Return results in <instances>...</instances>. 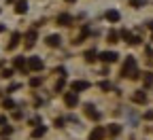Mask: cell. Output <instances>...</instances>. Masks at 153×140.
I'll list each match as a JSON object with an SVG mask.
<instances>
[{
  "mask_svg": "<svg viewBox=\"0 0 153 140\" xmlns=\"http://www.w3.org/2000/svg\"><path fill=\"white\" fill-rule=\"evenodd\" d=\"M123 74H128V76H132V79H136V62H134V57H128L126 59V66H123Z\"/></svg>",
  "mask_w": 153,
  "mask_h": 140,
  "instance_id": "1",
  "label": "cell"
},
{
  "mask_svg": "<svg viewBox=\"0 0 153 140\" xmlns=\"http://www.w3.org/2000/svg\"><path fill=\"white\" fill-rule=\"evenodd\" d=\"M100 59L102 62H115V59H117V53L115 51H104V53H100Z\"/></svg>",
  "mask_w": 153,
  "mask_h": 140,
  "instance_id": "2",
  "label": "cell"
},
{
  "mask_svg": "<svg viewBox=\"0 0 153 140\" xmlns=\"http://www.w3.org/2000/svg\"><path fill=\"white\" fill-rule=\"evenodd\" d=\"M102 138H104V130L102 127H96L91 132V136H89V140H102Z\"/></svg>",
  "mask_w": 153,
  "mask_h": 140,
  "instance_id": "3",
  "label": "cell"
},
{
  "mask_svg": "<svg viewBox=\"0 0 153 140\" xmlns=\"http://www.w3.org/2000/svg\"><path fill=\"white\" fill-rule=\"evenodd\" d=\"M28 64H30L32 70H41V68H43V62H41L38 57H30V62H28Z\"/></svg>",
  "mask_w": 153,
  "mask_h": 140,
  "instance_id": "4",
  "label": "cell"
},
{
  "mask_svg": "<svg viewBox=\"0 0 153 140\" xmlns=\"http://www.w3.org/2000/svg\"><path fill=\"white\" fill-rule=\"evenodd\" d=\"M76 102H79V98H76V93H66V104H68V106H74Z\"/></svg>",
  "mask_w": 153,
  "mask_h": 140,
  "instance_id": "5",
  "label": "cell"
},
{
  "mask_svg": "<svg viewBox=\"0 0 153 140\" xmlns=\"http://www.w3.org/2000/svg\"><path fill=\"white\" fill-rule=\"evenodd\" d=\"M85 108H87V117H91V119H98V117H100V113L96 110V108H94L91 104H87Z\"/></svg>",
  "mask_w": 153,
  "mask_h": 140,
  "instance_id": "6",
  "label": "cell"
},
{
  "mask_svg": "<svg viewBox=\"0 0 153 140\" xmlns=\"http://www.w3.org/2000/svg\"><path fill=\"white\" fill-rule=\"evenodd\" d=\"M89 87V83H85V81H74L72 83V89H87Z\"/></svg>",
  "mask_w": 153,
  "mask_h": 140,
  "instance_id": "7",
  "label": "cell"
},
{
  "mask_svg": "<svg viewBox=\"0 0 153 140\" xmlns=\"http://www.w3.org/2000/svg\"><path fill=\"white\" fill-rule=\"evenodd\" d=\"M15 11H17V13H26V11H28V4H26V0H22V2H17Z\"/></svg>",
  "mask_w": 153,
  "mask_h": 140,
  "instance_id": "8",
  "label": "cell"
},
{
  "mask_svg": "<svg viewBox=\"0 0 153 140\" xmlns=\"http://www.w3.org/2000/svg\"><path fill=\"white\" fill-rule=\"evenodd\" d=\"M47 45H51V47L60 45V36H55V34H53V36H49V38H47Z\"/></svg>",
  "mask_w": 153,
  "mask_h": 140,
  "instance_id": "9",
  "label": "cell"
},
{
  "mask_svg": "<svg viewBox=\"0 0 153 140\" xmlns=\"http://www.w3.org/2000/svg\"><path fill=\"white\" fill-rule=\"evenodd\" d=\"M106 19H111V21H119V13L117 11H108L106 13Z\"/></svg>",
  "mask_w": 153,
  "mask_h": 140,
  "instance_id": "10",
  "label": "cell"
},
{
  "mask_svg": "<svg viewBox=\"0 0 153 140\" xmlns=\"http://www.w3.org/2000/svg\"><path fill=\"white\" fill-rule=\"evenodd\" d=\"M57 21H60L62 26H68L70 24V15H60V17H57Z\"/></svg>",
  "mask_w": 153,
  "mask_h": 140,
  "instance_id": "11",
  "label": "cell"
},
{
  "mask_svg": "<svg viewBox=\"0 0 153 140\" xmlns=\"http://www.w3.org/2000/svg\"><path fill=\"white\" fill-rule=\"evenodd\" d=\"M43 134H45V127H36V130L32 132V136H34V138H38V136H43Z\"/></svg>",
  "mask_w": 153,
  "mask_h": 140,
  "instance_id": "12",
  "label": "cell"
},
{
  "mask_svg": "<svg viewBox=\"0 0 153 140\" xmlns=\"http://www.w3.org/2000/svg\"><path fill=\"white\" fill-rule=\"evenodd\" d=\"M15 66H17V68H26V59L17 57V59H15Z\"/></svg>",
  "mask_w": 153,
  "mask_h": 140,
  "instance_id": "13",
  "label": "cell"
},
{
  "mask_svg": "<svg viewBox=\"0 0 153 140\" xmlns=\"http://www.w3.org/2000/svg\"><path fill=\"white\" fill-rule=\"evenodd\" d=\"M34 38H36V32H30V34H28V47L34 45Z\"/></svg>",
  "mask_w": 153,
  "mask_h": 140,
  "instance_id": "14",
  "label": "cell"
},
{
  "mask_svg": "<svg viewBox=\"0 0 153 140\" xmlns=\"http://www.w3.org/2000/svg\"><path fill=\"white\" fill-rule=\"evenodd\" d=\"M108 132H111L113 136H117V134L121 132V127H119V125H111V130H108Z\"/></svg>",
  "mask_w": 153,
  "mask_h": 140,
  "instance_id": "15",
  "label": "cell"
},
{
  "mask_svg": "<svg viewBox=\"0 0 153 140\" xmlns=\"http://www.w3.org/2000/svg\"><path fill=\"white\" fill-rule=\"evenodd\" d=\"M151 83H153V74L147 72V74H145V85H151Z\"/></svg>",
  "mask_w": 153,
  "mask_h": 140,
  "instance_id": "16",
  "label": "cell"
},
{
  "mask_svg": "<svg viewBox=\"0 0 153 140\" xmlns=\"http://www.w3.org/2000/svg\"><path fill=\"white\" fill-rule=\"evenodd\" d=\"M85 59H89V62H91V59H96V51H94V49L87 51V53H85Z\"/></svg>",
  "mask_w": 153,
  "mask_h": 140,
  "instance_id": "17",
  "label": "cell"
},
{
  "mask_svg": "<svg viewBox=\"0 0 153 140\" xmlns=\"http://www.w3.org/2000/svg\"><path fill=\"white\" fill-rule=\"evenodd\" d=\"M134 100H136V102H145L147 96H145V93H136V96H134Z\"/></svg>",
  "mask_w": 153,
  "mask_h": 140,
  "instance_id": "18",
  "label": "cell"
},
{
  "mask_svg": "<svg viewBox=\"0 0 153 140\" xmlns=\"http://www.w3.org/2000/svg\"><path fill=\"white\" fill-rule=\"evenodd\" d=\"M17 41H19V34H13V41H11V47H15V45H17Z\"/></svg>",
  "mask_w": 153,
  "mask_h": 140,
  "instance_id": "19",
  "label": "cell"
},
{
  "mask_svg": "<svg viewBox=\"0 0 153 140\" xmlns=\"http://www.w3.org/2000/svg\"><path fill=\"white\" fill-rule=\"evenodd\" d=\"M38 83H41V79H36V76H34V79H32V81H30V85H32V87H36Z\"/></svg>",
  "mask_w": 153,
  "mask_h": 140,
  "instance_id": "20",
  "label": "cell"
},
{
  "mask_svg": "<svg viewBox=\"0 0 153 140\" xmlns=\"http://www.w3.org/2000/svg\"><path fill=\"white\" fill-rule=\"evenodd\" d=\"M100 87H102V89H111V83H106V81H102V83H100Z\"/></svg>",
  "mask_w": 153,
  "mask_h": 140,
  "instance_id": "21",
  "label": "cell"
},
{
  "mask_svg": "<svg viewBox=\"0 0 153 140\" xmlns=\"http://www.w3.org/2000/svg\"><path fill=\"white\" fill-rule=\"evenodd\" d=\"M145 0H132V7H138V4H143Z\"/></svg>",
  "mask_w": 153,
  "mask_h": 140,
  "instance_id": "22",
  "label": "cell"
},
{
  "mask_svg": "<svg viewBox=\"0 0 153 140\" xmlns=\"http://www.w3.org/2000/svg\"><path fill=\"white\" fill-rule=\"evenodd\" d=\"M149 28H151V30H153V21H149Z\"/></svg>",
  "mask_w": 153,
  "mask_h": 140,
  "instance_id": "23",
  "label": "cell"
},
{
  "mask_svg": "<svg viewBox=\"0 0 153 140\" xmlns=\"http://www.w3.org/2000/svg\"><path fill=\"white\" fill-rule=\"evenodd\" d=\"M66 2H74V0H66Z\"/></svg>",
  "mask_w": 153,
  "mask_h": 140,
  "instance_id": "24",
  "label": "cell"
}]
</instances>
